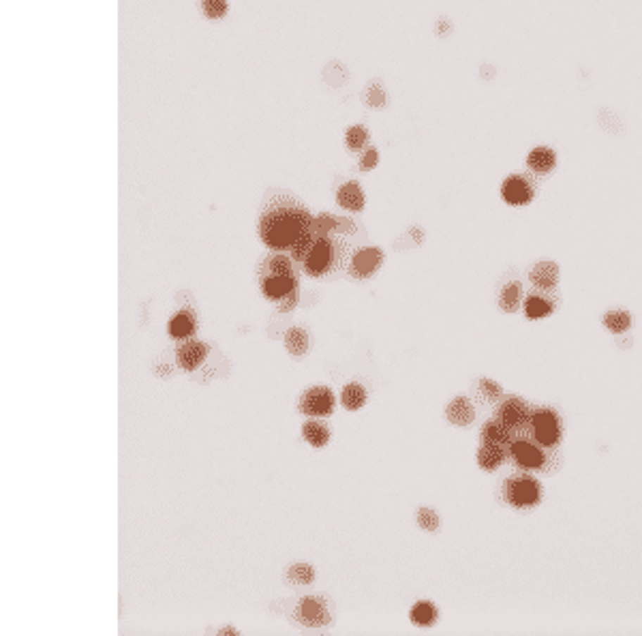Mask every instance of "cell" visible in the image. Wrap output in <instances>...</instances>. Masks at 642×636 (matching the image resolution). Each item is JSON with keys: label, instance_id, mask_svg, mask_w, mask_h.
Wrapping results in <instances>:
<instances>
[{"label": "cell", "instance_id": "277c9868", "mask_svg": "<svg viewBox=\"0 0 642 636\" xmlns=\"http://www.w3.org/2000/svg\"><path fill=\"white\" fill-rule=\"evenodd\" d=\"M542 489L531 475H512L503 487V497L514 508H531L540 501Z\"/></svg>", "mask_w": 642, "mask_h": 636}, {"label": "cell", "instance_id": "7a4b0ae2", "mask_svg": "<svg viewBox=\"0 0 642 636\" xmlns=\"http://www.w3.org/2000/svg\"><path fill=\"white\" fill-rule=\"evenodd\" d=\"M259 289L265 300L279 306V311H291L298 304L300 289L298 261L287 253L272 251L259 266Z\"/></svg>", "mask_w": 642, "mask_h": 636}, {"label": "cell", "instance_id": "f546056e", "mask_svg": "<svg viewBox=\"0 0 642 636\" xmlns=\"http://www.w3.org/2000/svg\"><path fill=\"white\" fill-rule=\"evenodd\" d=\"M287 578H289V580H296V582H302V585H306V582H310V580L315 578V572H313L306 563H296V566L289 568Z\"/></svg>", "mask_w": 642, "mask_h": 636}, {"label": "cell", "instance_id": "83f0119b", "mask_svg": "<svg viewBox=\"0 0 642 636\" xmlns=\"http://www.w3.org/2000/svg\"><path fill=\"white\" fill-rule=\"evenodd\" d=\"M201 11L210 20H221V18L227 15L229 3L227 0H201Z\"/></svg>", "mask_w": 642, "mask_h": 636}, {"label": "cell", "instance_id": "44dd1931", "mask_svg": "<svg viewBox=\"0 0 642 636\" xmlns=\"http://www.w3.org/2000/svg\"><path fill=\"white\" fill-rule=\"evenodd\" d=\"M520 296H522V285L518 281H512L503 287L501 292V298H499V306L505 311V313H514L520 304Z\"/></svg>", "mask_w": 642, "mask_h": 636}, {"label": "cell", "instance_id": "8992f818", "mask_svg": "<svg viewBox=\"0 0 642 636\" xmlns=\"http://www.w3.org/2000/svg\"><path fill=\"white\" fill-rule=\"evenodd\" d=\"M296 619L302 623V625H328L332 621V609L328 604L326 598H317V596H308V598H302L300 604L296 606Z\"/></svg>", "mask_w": 642, "mask_h": 636}, {"label": "cell", "instance_id": "6da1fadb", "mask_svg": "<svg viewBox=\"0 0 642 636\" xmlns=\"http://www.w3.org/2000/svg\"><path fill=\"white\" fill-rule=\"evenodd\" d=\"M313 215L298 199L289 195H277L268 201L259 217V238L275 251L291 255L313 232Z\"/></svg>", "mask_w": 642, "mask_h": 636}, {"label": "cell", "instance_id": "d6986e66", "mask_svg": "<svg viewBox=\"0 0 642 636\" xmlns=\"http://www.w3.org/2000/svg\"><path fill=\"white\" fill-rule=\"evenodd\" d=\"M473 418H475L473 405L465 397H458L448 405V420L458 424V427H467V424L473 422Z\"/></svg>", "mask_w": 642, "mask_h": 636}, {"label": "cell", "instance_id": "f1b7e54d", "mask_svg": "<svg viewBox=\"0 0 642 636\" xmlns=\"http://www.w3.org/2000/svg\"><path fill=\"white\" fill-rule=\"evenodd\" d=\"M364 99H366V103L370 105V108H384L388 96H386V90L379 84H370L368 90H366V94H364Z\"/></svg>", "mask_w": 642, "mask_h": 636}, {"label": "cell", "instance_id": "1f68e13d", "mask_svg": "<svg viewBox=\"0 0 642 636\" xmlns=\"http://www.w3.org/2000/svg\"><path fill=\"white\" fill-rule=\"evenodd\" d=\"M417 523H420V527L426 529V532H435V529L439 527V516H437L435 510L422 508V510L417 512Z\"/></svg>", "mask_w": 642, "mask_h": 636}, {"label": "cell", "instance_id": "603a6c76", "mask_svg": "<svg viewBox=\"0 0 642 636\" xmlns=\"http://www.w3.org/2000/svg\"><path fill=\"white\" fill-rule=\"evenodd\" d=\"M550 311H553V304L548 300H544L542 296H531L524 302V313L529 320H542V317L550 315Z\"/></svg>", "mask_w": 642, "mask_h": 636}, {"label": "cell", "instance_id": "7c38bea8", "mask_svg": "<svg viewBox=\"0 0 642 636\" xmlns=\"http://www.w3.org/2000/svg\"><path fill=\"white\" fill-rule=\"evenodd\" d=\"M512 442H514V431L508 427V424H503L499 418L486 422V424H484V429H482V444L503 446V448H508V452H510Z\"/></svg>", "mask_w": 642, "mask_h": 636}, {"label": "cell", "instance_id": "4316f807", "mask_svg": "<svg viewBox=\"0 0 642 636\" xmlns=\"http://www.w3.org/2000/svg\"><path fill=\"white\" fill-rule=\"evenodd\" d=\"M366 142H368V129H366V127L355 125V127H349V129H347V133H345V144H347L349 150L358 152V150H362V148L366 146Z\"/></svg>", "mask_w": 642, "mask_h": 636}, {"label": "cell", "instance_id": "5bb4252c", "mask_svg": "<svg viewBox=\"0 0 642 636\" xmlns=\"http://www.w3.org/2000/svg\"><path fill=\"white\" fill-rule=\"evenodd\" d=\"M527 166L531 172L535 174H548L553 172V168L557 166V154L553 148H546V146H538L533 148L527 156Z\"/></svg>", "mask_w": 642, "mask_h": 636}, {"label": "cell", "instance_id": "e0dca14e", "mask_svg": "<svg viewBox=\"0 0 642 636\" xmlns=\"http://www.w3.org/2000/svg\"><path fill=\"white\" fill-rule=\"evenodd\" d=\"M206 354L208 349L201 341H189L178 349V362L184 370H195L203 362Z\"/></svg>", "mask_w": 642, "mask_h": 636}, {"label": "cell", "instance_id": "4dcf8cb0", "mask_svg": "<svg viewBox=\"0 0 642 636\" xmlns=\"http://www.w3.org/2000/svg\"><path fill=\"white\" fill-rule=\"evenodd\" d=\"M477 390H479L482 399H486V401H497V399L501 397V386L495 384L493 380H486V378H484V380H479Z\"/></svg>", "mask_w": 642, "mask_h": 636}, {"label": "cell", "instance_id": "e575fe53", "mask_svg": "<svg viewBox=\"0 0 642 636\" xmlns=\"http://www.w3.org/2000/svg\"><path fill=\"white\" fill-rule=\"evenodd\" d=\"M493 75H495L493 67H482V77H493Z\"/></svg>", "mask_w": 642, "mask_h": 636}, {"label": "cell", "instance_id": "836d02e7", "mask_svg": "<svg viewBox=\"0 0 642 636\" xmlns=\"http://www.w3.org/2000/svg\"><path fill=\"white\" fill-rule=\"evenodd\" d=\"M450 32H452V24H450L448 20L441 18V20L437 22V35H439V37H448Z\"/></svg>", "mask_w": 642, "mask_h": 636}, {"label": "cell", "instance_id": "3957f363", "mask_svg": "<svg viewBox=\"0 0 642 636\" xmlns=\"http://www.w3.org/2000/svg\"><path fill=\"white\" fill-rule=\"evenodd\" d=\"M349 257H351V249H349L347 240L328 232V234H319L310 242L308 251L304 253V257L300 261V266L313 279H326V277L343 270L347 266Z\"/></svg>", "mask_w": 642, "mask_h": 636}, {"label": "cell", "instance_id": "484cf974", "mask_svg": "<svg viewBox=\"0 0 642 636\" xmlns=\"http://www.w3.org/2000/svg\"><path fill=\"white\" fill-rule=\"evenodd\" d=\"M285 345H287V349H289L294 356H302V354L308 349V337H306L304 330L291 328V330L285 335Z\"/></svg>", "mask_w": 642, "mask_h": 636}, {"label": "cell", "instance_id": "8fae6325", "mask_svg": "<svg viewBox=\"0 0 642 636\" xmlns=\"http://www.w3.org/2000/svg\"><path fill=\"white\" fill-rule=\"evenodd\" d=\"M501 193H503V199L512 206H522L527 201H531L533 197V187L527 178L522 176H510L503 187H501Z\"/></svg>", "mask_w": 642, "mask_h": 636}, {"label": "cell", "instance_id": "ac0fdd59", "mask_svg": "<svg viewBox=\"0 0 642 636\" xmlns=\"http://www.w3.org/2000/svg\"><path fill=\"white\" fill-rule=\"evenodd\" d=\"M508 448L503 446H495V444H482V448L477 450V465L484 471H495L508 456Z\"/></svg>", "mask_w": 642, "mask_h": 636}, {"label": "cell", "instance_id": "7402d4cb", "mask_svg": "<svg viewBox=\"0 0 642 636\" xmlns=\"http://www.w3.org/2000/svg\"><path fill=\"white\" fill-rule=\"evenodd\" d=\"M411 621L415 625H422V628L433 625L437 621V609L431 602H417L411 609Z\"/></svg>", "mask_w": 642, "mask_h": 636}, {"label": "cell", "instance_id": "2e32d148", "mask_svg": "<svg viewBox=\"0 0 642 636\" xmlns=\"http://www.w3.org/2000/svg\"><path fill=\"white\" fill-rule=\"evenodd\" d=\"M336 204L345 210H351V212H358L364 208L366 204V197H364V191L360 189L358 182L349 180L345 185H341V189L336 191Z\"/></svg>", "mask_w": 642, "mask_h": 636}, {"label": "cell", "instance_id": "cb8c5ba5", "mask_svg": "<svg viewBox=\"0 0 642 636\" xmlns=\"http://www.w3.org/2000/svg\"><path fill=\"white\" fill-rule=\"evenodd\" d=\"M604 326H606L610 332L621 335V332H625V330L631 326V315H629L627 311H610V313H606V317H604Z\"/></svg>", "mask_w": 642, "mask_h": 636}, {"label": "cell", "instance_id": "9c48e42d", "mask_svg": "<svg viewBox=\"0 0 642 636\" xmlns=\"http://www.w3.org/2000/svg\"><path fill=\"white\" fill-rule=\"evenodd\" d=\"M384 261V253L379 249H362L351 257V275L362 279V277H370L377 273V268L382 266Z\"/></svg>", "mask_w": 642, "mask_h": 636}, {"label": "cell", "instance_id": "5b68a950", "mask_svg": "<svg viewBox=\"0 0 642 636\" xmlns=\"http://www.w3.org/2000/svg\"><path fill=\"white\" fill-rule=\"evenodd\" d=\"M529 429H531V435L535 437V442L542 446H555L561 439V422L553 409L533 411Z\"/></svg>", "mask_w": 642, "mask_h": 636}, {"label": "cell", "instance_id": "ba28073f", "mask_svg": "<svg viewBox=\"0 0 642 636\" xmlns=\"http://www.w3.org/2000/svg\"><path fill=\"white\" fill-rule=\"evenodd\" d=\"M533 411L529 409V405L522 399H508L505 403H501V407L497 409V418L508 424L512 431L516 429H524L529 427Z\"/></svg>", "mask_w": 642, "mask_h": 636}, {"label": "cell", "instance_id": "9a60e30c", "mask_svg": "<svg viewBox=\"0 0 642 636\" xmlns=\"http://www.w3.org/2000/svg\"><path fill=\"white\" fill-rule=\"evenodd\" d=\"M529 279L535 287L540 289H553L559 281V266L553 261H540L538 266H533L529 273Z\"/></svg>", "mask_w": 642, "mask_h": 636}, {"label": "cell", "instance_id": "52a82bcc", "mask_svg": "<svg viewBox=\"0 0 642 636\" xmlns=\"http://www.w3.org/2000/svg\"><path fill=\"white\" fill-rule=\"evenodd\" d=\"M334 394L326 386H313L302 392L298 409L306 416H328L334 411Z\"/></svg>", "mask_w": 642, "mask_h": 636}, {"label": "cell", "instance_id": "4fadbf2b", "mask_svg": "<svg viewBox=\"0 0 642 636\" xmlns=\"http://www.w3.org/2000/svg\"><path fill=\"white\" fill-rule=\"evenodd\" d=\"M195 330H197V320H195V315L189 308H182L180 313H176L172 320H170V324H168V332L176 341L193 337Z\"/></svg>", "mask_w": 642, "mask_h": 636}, {"label": "cell", "instance_id": "d4e9b609", "mask_svg": "<svg viewBox=\"0 0 642 636\" xmlns=\"http://www.w3.org/2000/svg\"><path fill=\"white\" fill-rule=\"evenodd\" d=\"M343 405L347 409H360L366 403V390L360 384H347L343 388Z\"/></svg>", "mask_w": 642, "mask_h": 636}, {"label": "cell", "instance_id": "d6a6232c", "mask_svg": "<svg viewBox=\"0 0 642 636\" xmlns=\"http://www.w3.org/2000/svg\"><path fill=\"white\" fill-rule=\"evenodd\" d=\"M377 163H379V152L374 150V148H368V150L360 156V170H362V172L372 170Z\"/></svg>", "mask_w": 642, "mask_h": 636}, {"label": "cell", "instance_id": "30bf717a", "mask_svg": "<svg viewBox=\"0 0 642 636\" xmlns=\"http://www.w3.org/2000/svg\"><path fill=\"white\" fill-rule=\"evenodd\" d=\"M510 456L524 469H538L544 463V454L538 446H533L531 442H512L510 446Z\"/></svg>", "mask_w": 642, "mask_h": 636}, {"label": "cell", "instance_id": "ffe728a7", "mask_svg": "<svg viewBox=\"0 0 642 636\" xmlns=\"http://www.w3.org/2000/svg\"><path fill=\"white\" fill-rule=\"evenodd\" d=\"M302 437L315 446V448H321L330 442V429L326 427L324 422H317V420H308L304 427H302Z\"/></svg>", "mask_w": 642, "mask_h": 636}]
</instances>
